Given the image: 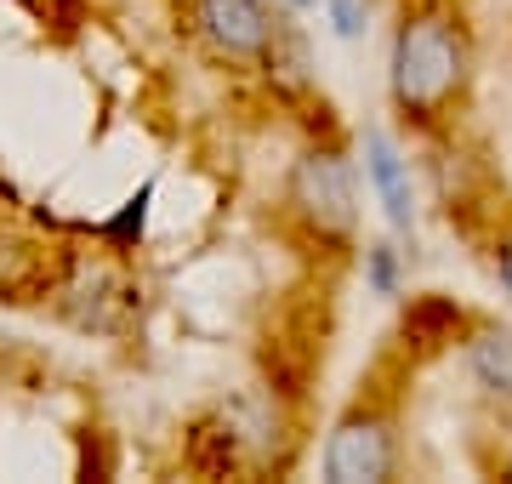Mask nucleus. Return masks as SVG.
Listing matches in <instances>:
<instances>
[{
    "label": "nucleus",
    "mask_w": 512,
    "mask_h": 484,
    "mask_svg": "<svg viewBox=\"0 0 512 484\" xmlns=\"http://www.w3.org/2000/svg\"><path fill=\"white\" fill-rule=\"evenodd\" d=\"M473 80V40L461 12L421 0L393 29V52H387V97L404 120L433 126L439 114L456 109V97Z\"/></svg>",
    "instance_id": "1"
},
{
    "label": "nucleus",
    "mask_w": 512,
    "mask_h": 484,
    "mask_svg": "<svg viewBox=\"0 0 512 484\" xmlns=\"http://www.w3.org/2000/svg\"><path fill=\"white\" fill-rule=\"evenodd\" d=\"M285 211L308 228L313 240H348L359 223V183L336 149H308L285 177Z\"/></svg>",
    "instance_id": "2"
},
{
    "label": "nucleus",
    "mask_w": 512,
    "mask_h": 484,
    "mask_svg": "<svg viewBox=\"0 0 512 484\" xmlns=\"http://www.w3.org/2000/svg\"><path fill=\"white\" fill-rule=\"evenodd\" d=\"M399 467V445H393V422L382 410L353 405L325 439V479L330 484H382Z\"/></svg>",
    "instance_id": "3"
},
{
    "label": "nucleus",
    "mask_w": 512,
    "mask_h": 484,
    "mask_svg": "<svg viewBox=\"0 0 512 484\" xmlns=\"http://www.w3.org/2000/svg\"><path fill=\"white\" fill-rule=\"evenodd\" d=\"M194 23L222 63H279V18L268 0H194Z\"/></svg>",
    "instance_id": "4"
},
{
    "label": "nucleus",
    "mask_w": 512,
    "mask_h": 484,
    "mask_svg": "<svg viewBox=\"0 0 512 484\" xmlns=\"http://www.w3.org/2000/svg\"><path fill=\"white\" fill-rule=\"evenodd\" d=\"M365 177H370V188L382 194L387 223L399 228V234H410V228H416V188H410V166H404V154L393 149V137L376 131V126L365 131Z\"/></svg>",
    "instance_id": "5"
},
{
    "label": "nucleus",
    "mask_w": 512,
    "mask_h": 484,
    "mask_svg": "<svg viewBox=\"0 0 512 484\" xmlns=\"http://www.w3.org/2000/svg\"><path fill=\"white\" fill-rule=\"evenodd\" d=\"M467 371L490 399L512 405V325H484L467 342Z\"/></svg>",
    "instance_id": "6"
},
{
    "label": "nucleus",
    "mask_w": 512,
    "mask_h": 484,
    "mask_svg": "<svg viewBox=\"0 0 512 484\" xmlns=\"http://www.w3.org/2000/svg\"><path fill=\"white\" fill-rule=\"evenodd\" d=\"M330 6V23H336V35H365V18H370V0H319Z\"/></svg>",
    "instance_id": "7"
},
{
    "label": "nucleus",
    "mask_w": 512,
    "mask_h": 484,
    "mask_svg": "<svg viewBox=\"0 0 512 484\" xmlns=\"http://www.w3.org/2000/svg\"><path fill=\"white\" fill-rule=\"evenodd\" d=\"M365 262H370V285H376L382 297H393V251H387V245H370Z\"/></svg>",
    "instance_id": "8"
},
{
    "label": "nucleus",
    "mask_w": 512,
    "mask_h": 484,
    "mask_svg": "<svg viewBox=\"0 0 512 484\" xmlns=\"http://www.w3.org/2000/svg\"><path fill=\"white\" fill-rule=\"evenodd\" d=\"M495 274H501V285H507V297H512V234L501 240V251H495Z\"/></svg>",
    "instance_id": "9"
},
{
    "label": "nucleus",
    "mask_w": 512,
    "mask_h": 484,
    "mask_svg": "<svg viewBox=\"0 0 512 484\" xmlns=\"http://www.w3.org/2000/svg\"><path fill=\"white\" fill-rule=\"evenodd\" d=\"M279 6H291V12H313L319 0H279Z\"/></svg>",
    "instance_id": "10"
}]
</instances>
